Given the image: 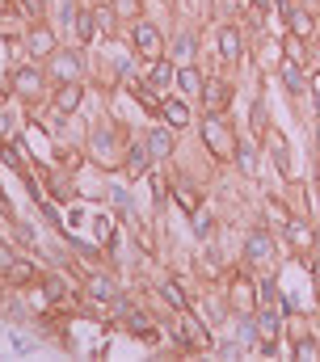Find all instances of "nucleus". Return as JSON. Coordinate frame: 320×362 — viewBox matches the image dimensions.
<instances>
[{
    "label": "nucleus",
    "mask_w": 320,
    "mask_h": 362,
    "mask_svg": "<svg viewBox=\"0 0 320 362\" xmlns=\"http://www.w3.org/2000/svg\"><path fill=\"white\" fill-rule=\"evenodd\" d=\"M198 131H202V144H207V152L215 156V160H232V152H236V131H232V122H228V114H202V122H198Z\"/></svg>",
    "instance_id": "f257e3e1"
},
{
    "label": "nucleus",
    "mask_w": 320,
    "mask_h": 362,
    "mask_svg": "<svg viewBox=\"0 0 320 362\" xmlns=\"http://www.w3.org/2000/svg\"><path fill=\"white\" fill-rule=\"evenodd\" d=\"M131 51L139 55V59H160L168 47H164V30H160L156 21H148V17H139L135 25H131Z\"/></svg>",
    "instance_id": "f03ea898"
},
{
    "label": "nucleus",
    "mask_w": 320,
    "mask_h": 362,
    "mask_svg": "<svg viewBox=\"0 0 320 362\" xmlns=\"http://www.w3.org/2000/svg\"><path fill=\"white\" fill-rule=\"evenodd\" d=\"M274 4H278L287 30H291L299 42H312V38H316V13H312V8H304L299 0H274Z\"/></svg>",
    "instance_id": "7ed1b4c3"
},
{
    "label": "nucleus",
    "mask_w": 320,
    "mask_h": 362,
    "mask_svg": "<svg viewBox=\"0 0 320 362\" xmlns=\"http://www.w3.org/2000/svg\"><path fill=\"white\" fill-rule=\"evenodd\" d=\"M228 308L236 312V316H253L261 303H257V282L248 278V274H232V282H228Z\"/></svg>",
    "instance_id": "20e7f679"
},
{
    "label": "nucleus",
    "mask_w": 320,
    "mask_h": 362,
    "mask_svg": "<svg viewBox=\"0 0 320 362\" xmlns=\"http://www.w3.org/2000/svg\"><path fill=\"white\" fill-rule=\"evenodd\" d=\"M177 341H181L185 350H207V346H211L207 325H202L190 308H181V312H177Z\"/></svg>",
    "instance_id": "39448f33"
},
{
    "label": "nucleus",
    "mask_w": 320,
    "mask_h": 362,
    "mask_svg": "<svg viewBox=\"0 0 320 362\" xmlns=\"http://www.w3.org/2000/svg\"><path fill=\"white\" fill-rule=\"evenodd\" d=\"M80 72H84V64H80V51H68V47H59V51L47 59V76H51L55 85L80 81Z\"/></svg>",
    "instance_id": "423d86ee"
},
{
    "label": "nucleus",
    "mask_w": 320,
    "mask_h": 362,
    "mask_svg": "<svg viewBox=\"0 0 320 362\" xmlns=\"http://www.w3.org/2000/svg\"><path fill=\"white\" fill-rule=\"evenodd\" d=\"M55 51H59L55 30H51L47 21H34V25L25 30V55H30V59H51Z\"/></svg>",
    "instance_id": "0eeeda50"
},
{
    "label": "nucleus",
    "mask_w": 320,
    "mask_h": 362,
    "mask_svg": "<svg viewBox=\"0 0 320 362\" xmlns=\"http://www.w3.org/2000/svg\"><path fill=\"white\" fill-rule=\"evenodd\" d=\"M198 101H202L211 114H228V105H232V81H224V76H207V81H202V93H198Z\"/></svg>",
    "instance_id": "6e6552de"
},
{
    "label": "nucleus",
    "mask_w": 320,
    "mask_h": 362,
    "mask_svg": "<svg viewBox=\"0 0 320 362\" xmlns=\"http://www.w3.org/2000/svg\"><path fill=\"white\" fill-rule=\"evenodd\" d=\"M282 236H287V245H291L295 257H308V253L316 249V232H312V223H304V219H287Z\"/></svg>",
    "instance_id": "1a4fd4ad"
},
{
    "label": "nucleus",
    "mask_w": 320,
    "mask_h": 362,
    "mask_svg": "<svg viewBox=\"0 0 320 362\" xmlns=\"http://www.w3.org/2000/svg\"><path fill=\"white\" fill-rule=\"evenodd\" d=\"M270 257H274V236H270L265 228L248 232V240H244V262H248V266H265Z\"/></svg>",
    "instance_id": "9d476101"
},
{
    "label": "nucleus",
    "mask_w": 320,
    "mask_h": 362,
    "mask_svg": "<svg viewBox=\"0 0 320 362\" xmlns=\"http://www.w3.org/2000/svg\"><path fill=\"white\" fill-rule=\"evenodd\" d=\"M278 76H282V85L287 93H295V97H308V85H312V72L299 64V59H287V64H278Z\"/></svg>",
    "instance_id": "9b49d317"
},
{
    "label": "nucleus",
    "mask_w": 320,
    "mask_h": 362,
    "mask_svg": "<svg viewBox=\"0 0 320 362\" xmlns=\"http://www.w3.org/2000/svg\"><path fill=\"white\" fill-rule=\"evenodd\" d=\"M148 165H152V152H148V144L131 139V144L122 148V173H127V177H144V173H148Z\"/></svg>",
    "instance_id": "f8f14e48"
},
{
    "label": "nucleus",
    "mask_w": 320,
    "mask_h": 362,
    "mask_svg": "<svg viewBox=\"0 0 320 362\" xmlns=\"http://www.w3.org/2000/svg\"><path fill=\"white\" fill-rule=\"evenodd\" d=\"M173 76H177V68H173V59H152L148 64V72H144V89L152 93H168V85H173Z\"/></svg>",
    "instance_id": "ddd939ff"
},
{
    "label": "nucleus",
    "mask_w": 320,
    "mask_h": 362,
    "mask_svg": "<svg viewBox=\"0 0 320 362\" xmlns=\"http://www.w3.org/2000/svg\"><path fill=\"white\" fill-rule=\"evenodd\" d=\"M232 160H236V169L244 173V177H257V169H261V148H257V139H240L236 135Z\"/></svg>",
    "instance_id": "4468645a"
},
{
    "label": "nucleus",
    "mask_w": 320,
    "mask_h": 362,
    "mask_svg": "<svg viewBox=\"0 0 320 362\" xmlns=\"http://www.w3.org/2000/svg\"><path fill=\"white\" fill-rule=\"evenodd\" d=\"M13 89L21 93L25 101H38V97H42V72L30 68V64H25V68H13Z\"/></svg>",
    "instance_id": "2eb2a0df"
},
{
    "label": "nucleus",
    "mask_w": 320,
    "mask_h": 362,
    "mask_svg": "<svg viewBox=\"0 0 320 362\" xmlns=\"http://www.w3.org/2000/svg\"><path fill=\"white\" fill-rule=\"evenodd\" d=\"M84 291H88V299H97V303H114V299H118V282H114L110 274H84Z\"/></svg>",
    "instance_id": "dca6fc26"
},
{
    "label": "nucleus",
    "mask_w": 320,
    "mask_h": 362,
    "mask_svg": "<svg viewBox=\"0 0 320 362\" xmlns=\"http://www.w3.org/2000/svg\"><path fill=\"white\" fill-rule=\"evenodd\" d=\"M253 329H257V337L265 341V354H274V341H278V316H274L270 308H257V312H253Z\"/></svg>",
    "instance_id": "f3484780"
},
{
    "label": "nucleus",
    "mask_w": 320,
    "mask_h": 362,
    "mask_svg": "<svg viewBox=\"0 0 320 362\" xmlns=\"http://www.w3.org/2000/svg\"><path fill=\"white\" fill-rule=\"evenodd\" d=\"M215 51H219L224 64H236L240 59V30L236 25H219V34H215Z\"/></svg>",
    "instance_id": "a211bd4d"
},
{
    "label": "nucleus",
    "mask_w": 320,
    "mask_h": 362,
    "mask_svg": "<svg viewBox=\"0 0 320 362\" xmlns=\"http://www.w3.org/2000/svg\"><path fill=\"white\" fill-rule=\"evenodd\" d=\"M160 118L168 127H190V101L185 97H164L160 101Z\"/></svg>",
    "instance_id": "6ab92c4d"
},
{
    "label": "nucleus",
    "mask_w": 320,
    "mask_h": 362,
    "mask_svg": "<svg viewBox=\"0 0 320 362\" xmlns=\"http://www.w3.org/2000/svg\"><path fill=\"white\" fill-rule=\"evenodd\" d=\"M265 148H270V156H274L278 173H282V177H291V152H287V139H282L274 127H265Z\"/></svg>",
    "instance_id": "aec40b11"
},
{
    "label": "nucleus",
    "mask_w": 320,
    "mask_h": 362,
    "mask_svg": "<svg viewBox=\"0 0 320 362\" xmlns=\"http://www.w3.org/2000/svg\"><path fill=\"white\" fill-rule=\"evenodd\" d=\"M80 101H84V85H80V81H68V85L55 89V110H59V114H76Z\"/></svg>",
    "instance_id": "412c9836"
},
{
    "label": "nucleus",
    "mask_w": 320,
    "mask_h": 362,
    "mask_svg": "<svg viewBox=\"0 0 320 362\" xmlns=\"http://www.w3.org/2000/svg\"><path fill=\"white\" fill-rule=\"evenodd\" d=\"M144 144H148V152H152L156 160L173 156V131H168V122H164V127H152V131L144 135Z\"/></svg>",
    "instance_id": "4be33fe9"
},
{
    "label": "nucleus",
    "mask_w": 320,
    "mask_h": 362,
    "mask_svg": "<svg viewBox=\"0 0 320 362\" xmlns=\"http://www.w3.org/2000/svg\"><path fill=\"white\" fill-rule=\"evenodd\" d=\"M72 25H76V42H93V38H97L93 4H76V8H72Z\"/></svg>",
    "instance_id": "5701e85b"
},
{
    "label": "nucleus",
    "mask_w": 320,
    "mask_h": 362,
    "mask_svg": "<svg viewBox=\"0 0 320 362\" xmlns=\"http://www.w3.org/2000/svg\"><path fill=\"white\" fill-rule=\"evenodd\" d=\"M168 55H173L177 64H194V55H198V38H194V30L177 34V38H173V47H168Z\"/></svg>",
    "instance_id": "b1692460"
},
{
    "label": "nucleus",
    "mask_w": 320,
    "mask_h": 362,
    "mask_svg": "<svg viewBox=\"0 0 320 362\" xmlns=\"http://www.w3.org/2000/svg\"><path fill=\"white\" fill-rule=\"evenodd\" d=\"M173 85L185 93V97H198V93H202V76H198V68H194V64H181V68H177V76H173Z\"/></svg>",
    "instance_id": "393cba45"
},
{
    "label": "nucleus",
    "mask_w": 320,
    "mask_h": 362,
    "mask_svg": "<svg viewBox=\"0 0 320 362\" xmlns=\"http://www.w3.org/2000/svg\"><path fill=\"white\" fill-rule=\"evenodd\" d=\"M93 160H97V165H114V131L101 127V131L93 135Z\"/></svg>",
    "instance_id": "a878e982"
},
{
    "label": "nucleus",
    "mask_w": 320,
    "mask_h": 362,
    "mask_svg": "<svg viewBox=\"0 0 320 362\" xmlns=\"http://www.w3.org/2000/svg\"><path fill=\"white\" fill-rule=\"evenodd\" d=\"M291 358H295V362H320L316 337H312V333H308V337H295V346H291Z\"/></svg>",
    "instance_id": "bb28decb"
},
{
    "label": "nucleus",
    "mask_w": 320,
    "mask_h": 362,
    "mask_svg": "<svg viewBox=\"0 0 320 362\" xmlns=\"http://www.w3.org/2000/svg\"><path fill=\"white\" fill-rule=\"evenodd\" d=\"M93 21H97L101 34H114L118 30V8L114 4H93Z\"/></svg>",
    "instance_id": "cd10ccee"
},
{
    "label": "nucleus",
    "mask_w": 320,
    "mask_h": 362,
    "mask_svg": "<svg viewBox=\"0 0 320 362\" xmlns=\"http://www.w3.org/2000/svg\"><path fill=\"white\" fill-rule=\"evenodd\" d=\"M156 295L164 299V303H168V308H173V312H181V308H190V299H185V291H181L177 282H160V286H156Z\"/></svg>",
    "instance_id": "c85d7f7f"
},
{
    "label": "nucleus",
    "mask_w": 320,
    "mask_h": 362,
    "mask_svg": "<svg viewBox=\"0 0 320 362\" xmlns=\"http://www.w3.org/2000/svg\"><path fill=\"white\" fill-rule=\"evenodd\" d=\"M0 156H4V165H8V169H21V173H25V152H21V148H13L8 139H0Z\"/></svg>",
    "instance_id": "c756f323"
},
{
    "label": "nucleus",
    "mask_w": 320,
    "mask_h": 362,
    "mask_svg": "<svg viewBox=\"0 0 320 362\" xmlns=\"http://www.w3.org/2000/svg\"><path fill=\"white\" fill-rule=\"evenodd\" d=\"M190 219H194V232H198V236H211V228H215V215H211L207 206H194V211H190Z\"/></svg>",
    "instance_id": "7c9ffc66"
},
{
    "label": "nucleus",
    "mask_w": 320,
    "mask_h": 362,
    "mask_svg": "<svg viewBox=\"0 0 320 362\" xmlns=\"http://www.w3.org/2000/svg\"><path fill=\"white\" fill-rule=\"evenodd\" d=\"M114 8H118V17H127V21H139V13H144V4L139 0H110Z\"/></svg>",
    "instance_id": "2f4dec72"
},
{
    "label": "nucleus",
    "mask_w": 320,
    "mask_h": 362,
    "mask_svg": "<svg viewBox=\"0 0 320 362\" xmlns=\"http://www.w3.org/2000/svg\"><path fill=\"white\" fill-rule=\"evenodd\" d=\"M287 333H291V341H295V337H308V320H304L299 312H295V316L287 312Z\"/></svg>",
    "instance_id": "473e14b6"
},
{
    "label": "nucleus",
    "mask_w": 320,
    "mask_h": 362,
    "mask_svg": "<svg viewBox=\"0 0 320 362\" xmlns=\"http://www.w3.org/2000/svg\"><path fill=\"white\" fill-rule=\"evenodd\" d=\"M8 278H13V282H21V286H25V282H34V266H30V262H17V266H13V270H8Z\"/></svg>",
    "instance_id": "72a5a7b5"
},
{
    "label": "nucleus",
    "mask_w": 320,
    "mask_h": 362,
    "mask_svg": "<svg viewBox=\"0 0 320 362\" xmlns=\"http://www.w3.org/2000/svg\"><path fill=\"white\" fill-rule=\"evenodd\" d=\"M13 266H17V253L8 249V240H0V274L8 278V270H13Z\"/></svg>",
    "instance_id": "f704fd0d"
},
{
    "label": "nucleus",
    "mask_w": 320,
    "mask_h": 362,
    "mask_svg": "<svg viewBox=\"0 0 320 362\" xmlns=\"http://www.w3.org/2000/svg\"><path fill=\"white\" fill-rule=\"evenodd\" d=\"M42 291H47L51 299H64V295H68V291H64V282H59L55 274H47V278H42Z\"/></svg>",
    "instance_id": "c9c22d12"
},
{
    "label": "nucleus",
    "mask_w": 320,
    "mask_h": 362,
    "mask_svg": "<svg viewBox=\"0 0 320 362\" xmlns=\"http://www.w3.org/2000/svg\"><path fill=\"white\" fill-rule=\"evenodd\" d=\"M312 291H316V303H320V253L312 257Z\"/></svg>",
    "instance_id": "e433bc0d"
},
{
    "label": "nucleus",
    "mask_w": 320,
    "mask_h": 362,
    "mask_svg": "<svg viewBox=\"0 0 320 362\" xmlns=\"http://www.w3.org/2000/svg\"><path fill=\"white\" fill-rule=\"evenodd\" d=\"M308 93H312V101H316V114H320V72H312V85H308Z\"/></svg>",
    "instance_id": "4c0bfd02"
},
{
    "label": "nucleus",
    "mask_w": 320,
    "mask_h": 362,
    "mask_svg": "<svg viewBox=\"0 0 320 362\" xmlns=\"http://www.w3.org/2000/svg\"><path fill=\"white\" fill-rule=\"evenodd\" d=\"M304 8H312V13H320V0H299Z\"/></svg>",
    "instance_id": "58836bf2"
},
{
    "label": "nucleus",
    "mask_w": 320,
    "mask_h": 362,
    "mask_svg": "<svg viewBox=\"0 0 320 362\" xmlns=\"http://www.w3.org/2000/svg\"><path fill=\"white\" fill-rule=\"evenodd\" d=\"M253 8H261V13H265V8H270V0H253Z\"/></svg>",
    "instance_id": "ea45409f"
},
{
    "label": "nucleus",
    "mask_w": 320,
    "mask_h": 362,
    "mask_svg": "<svg viewBox=\"0 0 320 362\" xmlns=\"http://www.w3.org/2000/svg\"><path fill=\"white\" fill-rule=\"evenodd\" d=\"M316 139H320V127H316Z\"/></svg>",
    "instance_id": "a19ab883"
},
{
    "label": "nucleus",
    "mask_w": 320,
    "mask_h": 362,
    "mask_svg": "<svg viewBox=\"0 0 320 362\" xmlns=\"http://www.w3.org/2000/svg\"><path fill=\"white\" fill-rule=\"evenodd\" d=\"M0 8H4V0H0Z\"/></svg>",
    "instance_id": "79ce46f5"
}]
</instances>
